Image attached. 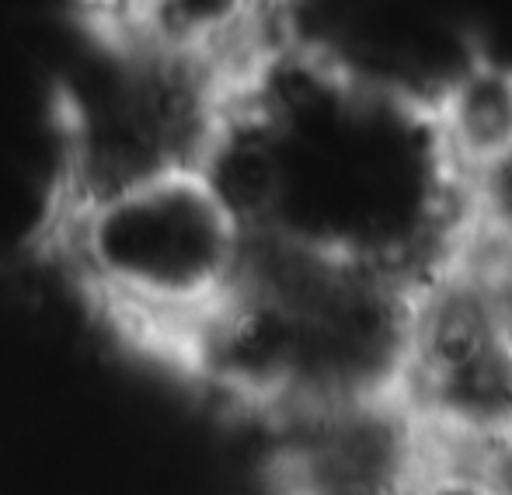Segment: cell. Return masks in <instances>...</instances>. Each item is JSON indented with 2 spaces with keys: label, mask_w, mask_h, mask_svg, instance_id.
Segmentation results:
<instances>
[{
  "label": "cell",
  "mask_w": 512,
  "mask_h": 495,
  "mask_svg": "<svg viewBox=\"0 0 512 495\" xmlns=\"http://www.w3.org/2000/svg\"><path fill=\"white\" fill-rule=\"evenodd\" d=\"M46 245L84 304L175 363L248 262V227L203 168L46 213Z\"/></svg>",
  "instance_id": "obj_1"
},
{
  "label": "cell",
  "mask_w": 512,
  "mask_h": 495,
  "mask_svg": "<svg viewBox=\"0 0 512 495\" xmlns=\"http://www.w3.org/2000/svg\"><path fill=\"white\" fill-rule=\"evenodd\" d=\"M269 495H408L432 443L394 387L269 415Z\"/></svg>",
  "instance_id": "obj_2"
},
{
  "label": "cell",
  "mask_w": 512,
  "mask_h": 495,
  "mask_svg": "<svg viewBox=\"0 0 512 495\" xmlns=\"http://www.w3.org/2000/svg\"><path fill=\"white\" fill-rule=\"evenodd\" d=\"M436 147L457 178H471L512 147V70L474 67L436 102Z\"/></svg>",
  "instance_id": "obj_3"
},
{
  "label": "cell",
  "mask_w": 512,
  "mask_h": 495,
  "mask_svg": "<svg viewBox=\"0 0 512 495\" xmlns=\"http://www.w3.org/2000/svg\"><path fill=\"white\" fill-rule=\"evenodd\" d=\"M467 231L512 248V147L464 178Z\"/></svg>",
  "instance_id": "obj_4"
},
{
  "label": "cell",
  "mask_w": 512,
  "mask_h": 495,
  "mask_svg": "<svg viewBox=\"0 0 512 495\" xmlns=\"http://www.w3.org/2000/svg\"><path fill=\"white\" fill-rule=\"evenodd\" d=\"M408 495H512V489L499 471H492L478 457L432 447L429 461Z\"/></svg>",
  "instance_id": "obj_5"
}]
</instances>
